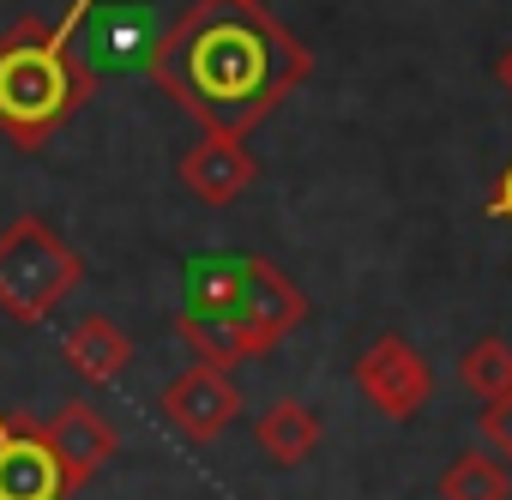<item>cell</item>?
Listing matches in <instances>:
<instances>
[{
    "label": "cell",
    "mask_w": 512,
    "mask_h": 500,
    "mask_svg": "<svg viewBox=\"0 0 512 500\" xmlns=\"http://www.w3.org/2000/svg\"><path fill=\"white\" fill-rule=\"evenodd\" d=\"M145 73L199 121V133L247 139L296 85H308L314 55L266 13V0H193L163 25Z\"/></svg>",
    "instance_id": "1"
},
{
    "label": "cell",
    "mask_w": 512,
    "mask_h": 500,
    "mask_svg": "<svg viewBox=\"0 0 512 500\" xmlns=\"http://www.w3.org/2000/svg\"><path fill=\"white\" fill-rule=\"evenodd\" d=\"M91 0H73L61 19H19L0 31V133L19 151H43L97 91L79 55V25Z\"/></svg>",
    "instance_id": "2"
},
{
    "label": "cell",
    "mask_w": 512,
    "mask_h": 500,
    "mask_svg": "<svg viewBox=\"0 0 512 500\" xmlns=\"http://www.w3.org/2000/svg\"><path fill=\"white\" fill-rule=\"evenodd\" d=\"M85 284V260L49 217H13L0 229V314L13 326H43Z\"/></svg>",
    "instance_id": "3"
},
{
    "label": "cell",
    "mask_w": 512,
    "mask_h": 500,
    "mask_svg": "<svg viewBox=\"0 0 512 500\" xmlns=\"http://www.w3.org/2000/svg\"><path fill=\"white\" fill-rule=\"evenodd\" d=\"M235 320H241V332H247V344H253V356H266V350H278L302 320H308V296L272 266V260H260V254H247V266H241V284H235V296L223 302Z\"/></svg>",
    "instance_id": "4"
},
{
    "label": "cell",
    "mask_w": 512,
    "mask_h": 500,
    "mask_svg": "<svg viewBox=\"0 0 512 500\" xmlns=\"http://www.w3.org/2000/svg\"><path fill=\"white\" fill-rule=\"evenodd\" d=\"M356 386H362V398H368L386 422H410V416L428 404L434 374H428V362H422L404 338H374V344L356 356Z\"/></svg>",
    "instance_id": "5"
},
{
    "label": "cell",
    "mask_w": 512,
    "mask_h": 500,
    "mask_svg": "<svg viewBox=\"0 0 512 500\" xmlns=\"http://www.w3.org/2000/svg\"><path fill=\"white\" fill-rule=\"evenodd\" d=\"M157 416H163L175 434H187V440H217V434L241 416V392H235V380H229L223 368L193 362V368H181V374L157 392Z\"/></svg>",
    "instance_id": "6"
},
{
    "label": "cell",
    "mask_w": 512,
    "mask_h": 500,
    "mask_svg": "<svg viewBox=\"0 0 512 500\" xmlns=\"http://www.w3.org/2000/svg\"><path fill=\"white\" fill-rule=\"evenodd\" d=\"M67 476L37 416L0 410V500H67Z\"/></svg>",
    "instance_id": "7"
},
{
    "label": "cell",
    "mask_w": 512,
    "mask_h": 500,
    "mask_svg": "<svg viewBox=\"0 0 512 500\" xmlns=\"http://www.w3.org/2000/svg\"><path fill=\"white\" fill-rule=\"evenodd\" d=\"M43 434H49V452H55V464H61L67 488H85V482H91V476L121 452L115 422H109L97 404H85V398H67L55 416H43Z\"/></svg>",
    "instance_id": "8"
},
{
    "label": "cell",
    "mask_w": 512,
    "mask_h": 500,
    "mask_svg": "<svg viewBox=\"0 0 512 500\" xmlns=\"http://www.w3.org/2000/svg\"><path fill=\"white\" fill-rule=\"evenodd\" d=\"M79 37H85V49H79L85 67L103 79L109 67H145L157 37H163V25H157L151 7H97V0H91Z\"/></svg>",
    "instance_id": "9"
},
{
    "label": "cell",
    "mask_w": 512,
    "mask_h": 500,
    "mask_svg": "<svg viewBox=\"0 0 512 500\" xmlns=\"http://www.w3.org/2000/svg\"><path fill=\"white\" fill-rule=\"evenodd\" d=\"M253 175H260V163H253L247 139H229V133H199L187 151H181V187L205 205H235Z\"/></svg>",
    "instance_id": "10"
},
{
    "label": "cell",
    "mask_w": 512,
    "mask_h": 500,
    "mask_svg": "<svg viewBox=\"0 0 512 500\" xmlns=\"http://www.w3.org/2000/svg\"><path fill=\"white\" fill-rule=\"evenodd\" d=\"M61 356H67V368H73L79 380L109 386V380H121V368L133 362V338H127L109 314H85V320L67 332Z\"/></svg>",
    "instance_id": "11"
},
{
    "label": "cell",
    "mask_w": 512,
    "mask_h": 500,
    "mask_svg": "<svg viewBox=\"0 0 512 500\" xmlns=\"http://www.w3.org/2000/svg\"><path fill=\"white\" fill-rule=\"evenodd\" d=\"M175 332L193 350V362L223 368V374L253 356V344H247V332H241V320L229 308H175Z\"/></svg>",
    "instance_id": "12"
},
{
    "label": "cell",
    "mask_w": 512,
    "mask_h": 500,
    "mask_svg": "<svg viewBox=\"0 0 512 500\" xmlns=\"http://www.w3.org/2000/svg\"><path fill=\"white\" fill-rule=\"evenodd\" d=\"M253 446H260L272 464H302L314 446H320V416L308 410V404H296V398H278L260 422H253Z\"/></svg>",
    "instance_id": "13"
},
{
    "label": "cell",
    "mask_w": 512,
    "mask_h": 500,
    "mask_svg": "<svg viewBox=\"0 0 512 500\" xmlns=\"http://www.w3.org/2000/svg\"><path fill=\"white\" fill-rule=\"evenodd\" d=\"M446 500H512V470L494 452H458L440 476Z\"/></svg>",
    "instance_id": "14"
},
{
    "label": "cell",
    "mask_w": 512,
    "mask_h": 500,
    "mask_svg": "<svg viewBox=\"0 0 512 500\" xmlns=\"http://www.w3.org/2000/svg\"><path fill=\"white\" fill-rule=\"evenodd\" d=\"M458 380H464V392L470 398H500V392H512V350H506V338H476L470 350H464V362H458Z\"/></svg>",
    "instance_id": "15"
},
{
    "label": "cell",
    "mask_w": 512,
    "mask_h": 500,
    "mask_svg": "<svg viewBox=\"0 0 512 500\" xmlns=\"http://www.w3.org/2000/svg\"><path fill=\"white\" fill-rule=\"evenodd\" d=\"M482 440H488L494 458L512 470V392H500V398L482 404Z\"/></svg>",
    "instance_id": "16"
},
{
    "label": "cell",
    "mask_w": 512,
    "mask_h": 500,
    "mask_svg": "<svg viewBox=\"0 0 512 500\" xmlns=\"http://www.w3.org/2000/svg\"><path fill=\"white\" fill-rule=\"evenodd\" d=\"M488 211H494L500 223H512V163L494 175V187H488Z\"/></svg>",
    "instance_id": "17"
},
{
    "label": "cell",
    "mask_w": 512,
    "mask_h": 500,
    "mask_svg": "<svg viewBox=\"0 0 512 500\" xmlns=\"http://www.w3.org/2000/svg\"><path fill=\"white\" fill-rule=\"evenodd\" d=\"M494 79H500V85H506V97H512V49H506V55L494 61Z\"/></svg>",
    "instance_id": "18"
}]
</instances>
